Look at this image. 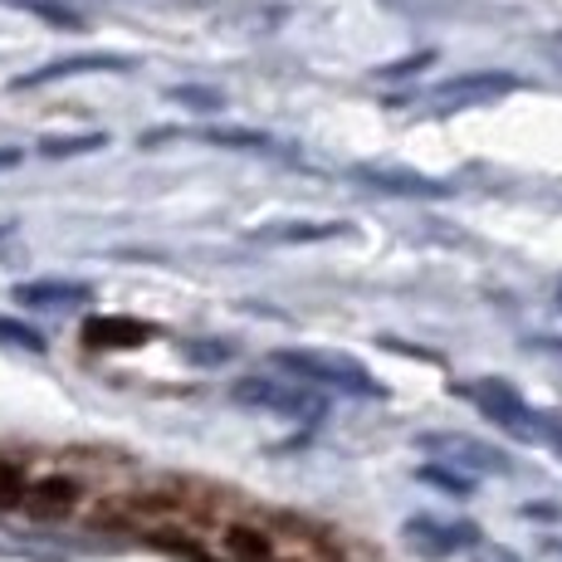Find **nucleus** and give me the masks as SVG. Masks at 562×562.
I'll use <instances>...</instances> for the list:
<instances>
[{"label": "nucleus", "mask_w": 562, "mask_h": 562, "mask_svg": "<svg viewBox=\"0 0 562 562\" xmlns=\"http://www.w3.org/2000/svg\"><path fill=\"white\" fill-rule=\"evenodd\" d=\"M274 367L294 372V382H304V386H333V392H348V396H382V386L367 376V367L342 358V352L284 348V352H274Z\"/></svg>", "instance_id": "nucleus-1"}, {"label": "nucleus", "mask_w": 562, "mask_h": 562, "mask_svg": "<svg viewBox=\"0 0 562 562\" xmlns=\"http://www.w3.org/2000/svg\"><path fill=\"white\" fill-rule=\"evenodd\" d=\"M514 89H518L514 74L474 69V74H456V79L426 89V93H420V108H430V113H464V108H490V103L509 99Z\"/></svg>", "instance_id": "nucleus-2"}, {"label": "nucleus", "mask_w": 562, "mask_h": 562, "mask_svg": "<svg viewBox=\"0 0 562 562\" xmlns=\"http://www.w3.org/2000/svg\"><path fill=\"white\" fill-rule=\"evenodd\" d=\"M235 402L279 411V416H304V420L323 416V396L304 382H284V376H245V382H235Z\"/></svg>", "instance_id": "nucleus-3"}, {"label": "nucleus", "mask_w": 562, "mask_h": 562, "mask_svg": "<svg viewBox=\"0 0 562 562\" xmlns=\"http://www.w3.org/2000/svg\"><path fill=\"white\" fill-rule=\"evenodd\" d=\"M352 181H362V187L372 191H386V196H411V201H446L450 187L436 177H420V171H402V167H352L348 171Z\"/></svg>", "instance_id": "nucleus-4"}, {"label": "nucleus", "mask_w": 562, "mask_h": 562, "mask_svg": "<svg viewBox=\"0 0 562 562\" xmlns=\"http://www.w3.org/2000/svg\"><path fill=\"white\" fill-rule=\"evenodd\" d=\"M10 299L25 308H74V304H89L93 289L79 284V279H30V284H15Z\"/></svg>", "instance_id": "nucleus-5"}, {"label": "nucleus", "mask_w": 562, "mask_h": 562, "mask_svg": "<svg viewBox=\"0 0 562 562\" xmlns=\"http://www.w3.org/2000/svg\"><path fill=\"white\" fill-rule=\"evenodd\" d=\"M470 402L480 406V411H490L494 420H504L509 430H524V436H533V416H528V406L518 402V396H514L504 382H480V386H470Z\"/></svg>", "instance_id": "nucleus-6"}, {"label": "nucleus", "mask_w": 562, "mask_h": 562, "mask_svg": "<svg viewBox=\"0 0 562 562\" xmlns=\"http://www.w3.org/2000/svg\"><path fill=\"white\" fill-rule=\"evenodd\" d=\"M333 235H348L342 221H279V225H259L250 235L255 245H313V240H333Z\"/></svg>", "instance_id": "nucleus-7"}, {"label": "nucleus", "mask_w": 562, "mask_h": 562, "mask_svg": "<svg viewBox=\"0 0 562 562\" xmlns=\"http://www.w3.org/2000/svg\"><path fill=\"white\" fill-rule=\"evenodd\" d=\"M225 553H231L235 562H299V558H284L274 548V538L259 533V528H250V524L225 528Z\"/></svg>", "instance_id": "nucleus-8"}, {"label": "nucleus", "mask_w": 562, "mask_h": 562, "mask_svg": "<svg viewBox=\"0 0 562 562\" xmlns=\"http://www.w3.org/2000/svg\"><path fill=\"white\" fill-rule=\"evenodd\" d=\"M74 499H79V484L64 480V474H54V480H40L25 490V509L35 518H59L74 509Z\"/></svg>", "instance_id": "nucleus-9"}, {"label": "nucleus", "mask_w": 562, "mask_h": 562, "mask_svg": "<svg viewBox=\"0 0 562 562\" xmlns=\"http://www.w3.org/2000/svg\"><path fill=\"white\" fill-rule=\"evenodd\" d=\"M93 69H133V64L123 54H79V59H59V64H45L40 74H25V79H15V89H35V83L69 79V74H93Z\"/></svg>", "instance_id": "nucleus-10"}, {"label": "nucleus", "mask_w": 562, "mask_h": 562, "mask_svg": "<svg viewBox=\"0 0 562 562\" xmlns=\"http://www.w3.org/2000/svg\"><path fill=\"white\" fill-rule=\"evenodd\" d=\"M143 338H147V328L127 318H93L83 328V342H93V348H137Z\"/></svg>", "instance_id": "nucleus-11"}, {"label": "nucleus", "mask_w": 562, "mask_h": 562, "mask_svg": "<svg viewBox=\"0 0 562 562\" xmlns=\"http://www.w3.org/2000/svg\"><path fill=\"white\" fill-rule=\"evenodd\" d=\"M191 137H201L211 147H235V153H274V137L255 133V127H201Z\"/></svg>", "instance_id": "nucleus-12"}, {"label": "nucleus", "mask_w": 562, "mask_h": 562, "mask_svg": "<svg viewBox=\"0 0 562 562\" xmlns=\"http://www.w3.org/2000/svg\"><path fill=\"white\" fill-rule=\"evenodd\" d=\"M30 490V474L15 460H0V509H20Z\"/></svg>", "instance_id": "nucleus-13"}, {"label": "nucleus", "mask_w": 562, "mask_h": 562, "mask_svg": "<svg viewBox=\"0 0 562 562\" xmlns=\"http://www.w3.org/2000/svg\"><path fill=\"white\" fill-rule=\"evenodd\" d=\"M99 147H108V137L89 133V137H49L40 153H45V157H79V153H99Z\"/></svg>", "instance_id": "nucleus-14"}, {"label": "nucleus", "mask_w": 562, "mask_h": 562, "mask_svg": "<svg viewBox=\"0 0 562 562\" xmlns=\"http://www.w3.org/2000/svg\"><path fill=\"white\" fill-rule=\"evenodd\" d=\"M0 338L15 342V348H30V352H45V338H40L30 323H15V318H0Z\"/></svg>", "instance_id": "nucleus-15"}, {"label": "nucleus", "mask_w": 562, "mask_h": 562, "mask_svg": "<svg viewBox=\"0 0 562 562\" xmlns=\"http://www.w3.org/2000/svg\"><path fill=\"white\" fill-rule=\"evenodd\" d=\"M15 5L35 10V15H45V20H59V25H79V15H74L69 5H54V0H15Z\"/></svg>", "instance_id": "nucleus-16"}, {"label": "nucleus", "mask_w": 562, "mask_h": 562, "mask_svg": "<svg viewBox=\"0 0 562 562\" xmlns=\"http://www.w3.org/2000/svg\"><path fill=\"white\" fill-rule=\"evenodd\" d=\"M167 99L171 103H196V108H205V113H211V108H221V93H215V89H167Z\"/></svg>", "instance_id": "nucleus-17"}, {"label": "nucleus", "mask_w": 562, "mask_h": 562, "mask_svg": "<svg viewBox=\"0 0 562 562\" xmlns=\"http://www.w3.org/2000/svg\"><path fill=\"white\" fill-rule=\"evenodd\" d=\"M430 54H416V59H396V64H386V69H376L382 74V79H402V74H411V69H420V64H426Z\"/></svg>", "instance_id": "nucleus-18"}, {"label": "nucleus", "mask_w": 562, "mask_h": 562, "mask_svg": "<svg viewBox=\"0 0 562 562\" xmlns=\"http://www.w3.org/2000/svg\"><path fill=\"white\" fill-rule=\"evenodd\" d=\"M157 5H177V10H205V5H221V0H157Z\"/></svg>", "instance_id": "nucleus-19"}, {"label": "nucleus", "mask_w": 562, "mask_h": 562, "mask_svg": "<svg viewBox=\"0 0 562 562\" xmlns=\"http://www.w3.org/2000/svg\"><path fill=\"white\" fill-rule=\"evenodd\" d=\"M15 161H20L15 147H0V171H5V167H15Z\"/></svg>", "instance_id": "nucleus-20"}, {"label": "nucleus", "mask_w": 562, "mask_h": 562, "mask_svg": "<svg viewBox=\"0 0 562 562\" xmlns=\"http://www.w3.org/2000/svg\"><path fill=\"white\" fill-rule=\"evenodd\" d=\"M548 49H553V54H562V35H553V40H548Z\"/></svg>", "instance_id": "nucleus-21"}, {"label": "nucleus", "mask_w": 562, "mask_h": 562, "mask_svg": "<svg viewBox=\"0 0 562 562\" xmlns=\"http://www.w3.org/2000/svg\"><path fill=\"white\" fill-rule=\"evenodd\" d=\"M543 348H562V338H543Z\"/></svg>", "instance_id": "nucleus-22"}, {"label": "nucleus", "mask_w": 562, "mask_h": 562, "mask_svg": "<svg viewBox=\"0 0 562 562\" xmlns=\"http://www.w3.org/2000/svg\"><path fill=\"white\" fill-rule=\"evenodd\" d=\"M558 304H562V284H558Z\"/></svg>", "instance_id": "nucleus-23"}]
</instances>
